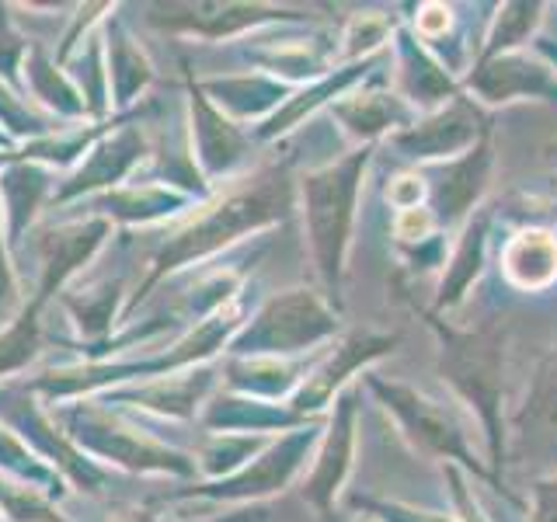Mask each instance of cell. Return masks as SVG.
<instances>
[{
    "label": "cell",
    "mask_w": 557,
    "mask_h": 522,
    "mask_svg": "<svg viewBox=\"0 0 557 522\" xmlns=\"http://www.w3.org/2000/svg\"><path fill=\"white\" fill-rule=\"evenodd\" d=\"M283 209H286V182L278 178V174H269V178L255 182L251 188H244V191H237V196L223 199L216 209L202 213L196 223L188 226V231H182L168 244L164 254L157 258V269L150 275V283L153 278H161L168 269L188 261L191 254H206V251L220 248V244L234 240L244 231H255V226L283 216Z\"/></svg>",
    "instance_id": "obj_1"
},
{
    "label": "cell",
    "mask_w": 557,
    "mask_h": 522,
    "mask_svg": "<svg viewBox=\"0 0 557 522\" xmlns=\"http://www.w3.org/2000/svg\"><path fill=\"white\" fill-rule=\"evenodd\" d=\"M536 522H557V484H550L544 492V498H540Z\"/></svg>",
    "instance_id": "obj_6"
},
{
    "label": "cell",
    "mask_w": 557,
    "mask_h": 522,
    "mask_svg": "<svg viewBox=\"0 0 557 522\" xmlns=\"http://www.w3.org/2000/svg\"><path fill=\"white\" fill-rule=\"evenodd\" d=\"M505 272L522 289H540L557 275V244L544 231L519 234L505 251Z\"/></svg>",
    "instance_id": "obj_3"
},
{
    "label": "cell",
    "mask_w": 557,
    "mask_h": 522,
    "mask_svg": "<svg viewBox=\"0 0 557 522\" xmlns=\"http://www.w3.org/2000/svg\"><path fill=\"white\" fill-rule=\"evenodd\" d=\"M449 11L446 8H425V14L422 17H418V25H422V32H429V35H435V32H440L446 22H449V17H446Z\"/></svg>",
    "instance_id": "obj_5"
},
{
    "label": "cell",
    "mask_w": 557,
    "mask_h": 522,
    "mask_svg": "<svg viewBox=\"0 0 557 522\" xmlns=\"http://www.w3.org/2000/svg\"><path fill=\"white\" fill-rule=\"evenodd\" d=\"M366 157H352L342 167L318 174V178L307 182V213H310V234H313V248H318L321 269L331 275L338 269V251L345 240V226L352 216V199H356V178H359V164Z\"/></svg>",
    "instance_id": "obj_2"
},
{
    "label": "cell",
    "mask_w": 557,
    "mask_h": 522,
    "mask_svg": "<svg viewBox=\"0 0 557 522\" xmlns=\"http://www.w3.org/2000/svg\"><path fill=\"white\" fill-rule=\"evenodd\" d=\"M530 414L544 425V432H550L557 439V356L544 365V373H540V380H536Z\"/></svg>",
    "instance_id": "obj_4"
}]
</instances>
